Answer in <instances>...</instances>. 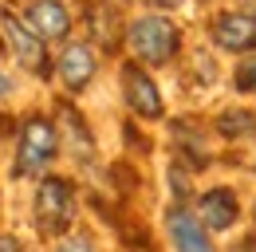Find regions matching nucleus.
<instances>
[{
	"label": "nucleus",
	"mask_w": 256,
	"mask_h": 252,
	"mask_svg": "<svg viewBox=\"0 0 256 252\" xmlns=\"http://www.w3.org/2000/svg\"><path fill=\"white\" fill-rule=\"evenodd\" d=\"M240 252H256V236H248V240L240 244Z\"/></svg>",
	"instance_id": "a211bd4d"
},
{
	"label": "nucleus",
	"mask_w": 256,
	"mask_h": 252,
	"mask_svg": "<svg viewBox=\"0 0 256 252\" xmlns=\"http://www.w3.org/2000/svg\"><path fill=\"white\" fill-rule=\"evenodd\" d=\"M197 209H201V224H209V228H228V224L236 220V197H232L228 189H209Z\"/></svg>",
	"instance_id": "9d476101"
},
{
	"label": "nucleus",
	"mask_w": 256,
	"mask_h": 252,
	"mask_svg": "<svg viewBox=\"0 0 256 252\" xmlns=\"http://www.w3.org/2000/svg\"><path fill=\"white\" fill-rule=\"evenodd\" d=\"M146 4H154V8H178L182 0H146Z\"/></svg>",
	"instance_id": "f3484780"
},
{
	"label": "nucleus",
	"mask_w": 256,
	"mask_h": 252,
	"mask_svg": "<svg viewBox=\"0 0 256 252\" xmlns=\"http://www.w3.org/2000/svg\"><path fill=\"white\" fill-rule=\"evenodd\" d=\"M0 252H20V240H16V236H4V232H0Z\"/></svg>",
	"instance_id": "dca6fc26"
},
{
	"label": "nucleus",
	"mask_w": 256,
	"mask_h": 252,
	"mask_svg": "<svg viewBox=\"0 0 256 252\" xmlns=\"http://www.w3.org/2000/svg\"><path fill=\"white\" fill-rule=\"evenodd\" d=\"M87 20H91V32H95V40L102 48H114L118 44V12L110 4H91Z\"/></svg>",
	"instance_id": "9b49d317"
},
{
	"label": "nucleus",
	"mask_w": 256,
	"mask_h": 252,
	"mask_svg": "<svg viewBox=\"0 0 256 252\" xmlns=\"http://www.w3.org/2000/svg\"><path fill=\"white\" fill-rule=\"evenodd\" d=\"M60 154V138H56V126L48 118H28L20 130V158H16V170L20 174H44Z\"/></svg>",
	"instance_id": "7ed1b4c3"
},
{
	"label": "nucleus",
	"mask_w": 256,
	"mask_h": 252,
	"mask_svg": "<svg viewBox=\"0 0 256 252\" xmlns=\"http://www.w3.org/2000/svg\"><path fill=\"white\" fill-rule=\"evenodd\" d=\"M75 217V193L64 178H44L36 189V228L44 236H60Z\"/></svg>",
	"instance_id": "f03ea898"
},
{
	"label": "nucleus",
	"mask_w": 256,
	"mask_h": 252,
	"mask_svg": "<svg viewBox=\"0 0 256 252\" xmlns=\"http://www.w3.org/2000/svg\"><path fill=\"white\" fill-rule=\"evenodd\" d=\"M60 118H64V130H67V138H71V146L79 142V154H83V162H91V154H95V142H91V134H87L83 118H79V114H71L67 106H60Z\"/></svg>",
	"instance_id": "f8f14e48"
},
{
	"label": "nucleus",
	"mask_w": 256,
	"mask_h": 252,
	"mask_svg": "<svg viewBox=\"0 0 256 252\" xmlns=\"http://www.w3.org/2000/svg\"><path fill=\"white\" fill-rule=\"evenodd\" d=\"M166 224H170V236H174V248H178V252H217L213 244H209L201 220L193 217V213H186V209H170Z\"/></svg>",
	"instance_id": "0eeeda50"
},
{
	"label": "nucleus",
	"mask_w": 256,
	"mask_h": 252,
	"mask_svg": "<svg viewBox=\"0 0 256 252\" xmlns=\"http://www.w3.org/2000/svg\"><path fill=\"white\" fill-rule=\"evenodd\" d=\"M4 40H8L12 56L24 63L28 71H36V75H48V71H52V63L44 56V40L32 32V24H24V20L12 16V12H4Z\"/></svg>",
	"instance_id": "20e7f679"
},
{
	"label": "nucleus",
	"mask_w": 256,
	"mask_h": 252,
	"mask_svg": "<svg viewBox=\"0 0 256 252\" xmlns=\"http://www.w3.org/2000/svg\"><path fill=\"white\" fill-rule=\"evenodd\" d=\"M60 75H64V83L71 91H83L91 83V75H95V52L87 44H71L60 56Z\"/></svg>",
	"instance_id": "1a4fd4ad"
},
{
	"label": "nucleus",
	"mask_w": 256,
	"mask_h": 252,
	"mask_svg": "<svg viewBox=\"0 0 256 252\" xmlns=\"http://www.w3.org/2000/svg\"><path fill=\"white\" fill-rule=\"evenodd\" d=\"M122 87H126V102H130L134 114H142V118H158L162 114V94L138 63H126V67H122Z\"/></svg>",
	"instance_id": "423d86ee"
},
{
	"label": "nucleus",
	"mask_w": 256,
	"mask_h": 252,
	"mask_svg": "<svg viewBox=\"0 0 256 252\" xmlns=\"http://www.w3.org/2000/svg\"><path fill=\"white\" fill-rule=\"evenodd\" d=\"M60 252H95V248H91V240H87V236H75V240L60 244Z\"/></svg>",
	"instance_id": "2eb2a0df"
},
{
	"label": "nucleus",
	"mask_w": 256,
	"mask_h": 252,
	"mask_svg": "<svg viewBox=\"0 0 256 252\" xmlns=\"http://www.w3.org/2000/svg\"><path fill=\"white\" fill-rule=\"evenodd\" d=\"M236 91L240 94H256V56L252 60H240V67H236Z\"/></svg>",
	"instance_id": "4468645a"
},
{
	"label": "nucleus",
	"mask_w": 256,
	"mask_h": 252,
	"mask_svg": "<svg viewBox=\"0 0 256 252\" xmlns=\"http://www.w3.org/2000/svg\"><path fill=\"white\" fill-rule=\"evenodd\" d=\"M126 40H130V52L138 56L142 63H170L182 48V32L174 28L166 16H142L126 28Z\"/></svg>",
	"instance_id": "f257e3e1"
},
{
	"label": "nucleus",
	"mask_w": 256,
	"mask_h": 252,
	"mask_svg": "<svg viewBox=\"0 0 256 252\" xmlns=\"http://www.w3.org/2000/svg\"><path fill=\"white\" fill-rule=\"evenodd\" d=\"M28 24L40 40H64L67 28H71V20H67V8L60 0H36L32 8H28Z\"/></svg>",
	"instance_id": "6e6552de"
},
{
	"label": "nucleus",
	"mask_w": 256,
	"mask_h": 252,
	"mask_svg": "<svg viewBox=\"0 0 256 252\" xmlns=\"http://www.w3.org/2000/svg\"><path fill=\"white\" fill-rule=\"evenodd\" d=\"M213 40L224 52H252L256 48V16H248V12H221L213 20Z\"/></svg>",
	"instance_id": "39448f33"
},
{
	"label": "nucleus",
	"mask_w": 256,
	"mask_h": 252,
	"mask_svg": "<svg viewBox=\"0 0 256 252\" xmlns=\"http://www.w3.org/2000/svg\"><path fill=\"white\" fill-rule=\"evenodd\" d=\"M217 130L228 134V138H236V134L252 130V114H248V110H224L221 118H217Z\"/></svg>",
	"instance_id": "ddd939ff"
}]
</instances>
